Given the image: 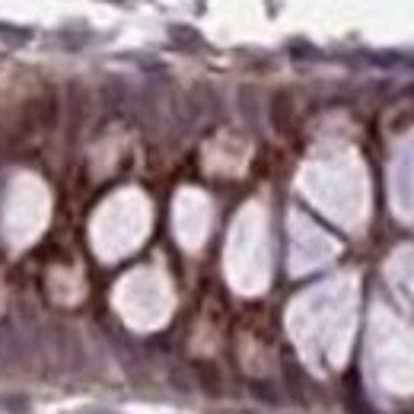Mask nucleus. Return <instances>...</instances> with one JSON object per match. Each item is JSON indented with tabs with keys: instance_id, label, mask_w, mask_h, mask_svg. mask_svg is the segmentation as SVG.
Masks as SVG:
<instances>
[{
	"instance_id": "423d86ee",
	"label": "nucleus",
	"mask_w": 414,
	"mask_h": 414,
	"mask_svg": "<svg viewBox=\"0 0 414 414\" xmlns=\"http://www.w3.org/2000/svg\"><path fill=\"white\" fill-rule=\"evenodd\" d=\"M179 233L185 243H198L204 236V201L198 195H185L179 204Z\"/></svg>"
},
{
	"instance_id": "39448f33",
	"label": "nucleus",
	"mask_w": 414,
	"mask_h": 414,
	"mask_svg": "<svg viewBox=\"0 0 414 414\" xmlns=\"http://www.w3.org/2000/svg\"><path fill=\"white\" fill-rule=\"evenodd\" d=\"M230 268H233V281L243 290H258L265 284V243H261V217L255 211H249L236 223Z\"/></svg>"
},
{
	"instance_id": "20e7f679",
	"label": "nucleus",
	"mask_w": 414,
	"mask_h": 414,
	"mask_svg": "<svg viewBox=\"0 0 414 414\" xmlns=\"http://www.w3.org/2000/svg\"><path fill=\"white\" fill-rule=\"evenodd\" d=\"M118 309L137 329H150V325H157L169 313V293H166L163 281L153 277L150 271H134L118 287Z\"/></svg>"
},
{
	"instance_id": "f03ea898",
	"label": "nucleus",
	"mask_w": 414,
	"mask_h": 414,
	"mask_svg": "<svg viewBox=\"0 0 414 414\" xmlns=\"http://www.w3.org/2000/svg\"><path fill=\"white\" fill-rule=\"evenodd\" d=\"M293 329H297L300 344L306 347V354L316 360H329L335 363L341 357V341L347 335L344 325H331V322H347V309H344V297L338 293H313L297 306L293 313Z\"/></svg>"
},
{
	"instance_id": "7ed1b4c3",
	"label": "nucleus",
	"mask_w": 414,
	"mask_h": 414,
	"mask_svg": "<svg viewBox=\"0 0 414 414\" xmlns=\"http://www.w3.org/2000/svg\"><path fill=\"white\" fill-rule=\"evenodd\" d=\"M144 233H147V204L134 191L105 201L93 220V245L102 258H118L131 252Z\"/></svg>"
},
{
	"instance_id": "f257e3e1",
	"label": "nucleus",
	"mask_w": 414,
	"mask_h": 414,
	"mask_svg": "<svg viewBox=\"0 0 414 414\" xmlns=\"http://www.w3.org/2000/svg\"><path fill=\"white\" fill-rule=\"evenodd\" d=\"M48 214H51V198L45 182L32 172L13 175L3 198V211H0V230L10 249L19 252L35 243L48 227Z\"/></svg>"
}]
</instances>
